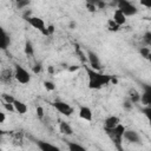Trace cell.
<instances>
[{
    "mask_svg": "<svg viewBox=\"0 0 151 151\" xmlns=\"http://www.w3.org/2000/svg\"><path fill=\"white\" fill-rule=\"evenodd\" d=\"M29 1H31V0H14L15 6H17L19 9H21V8L26 7V6H28V5H29Z\"/></svg>",
    "mask_w": 151,
    "mask_h": 151,
    "instance_id": "24",
    "label": "cell"
},
{
    "mask_svg": "<svg viewBox=\"0 0 151 151\" xmlns=\"http://www.w3.org/2000/svg\"><path fill=\"white\" fill-rule=\"evenodd\" d=\"M1 103H2V106H4V107L7 110V111H9V112L15 111V110H14L13 104H11V103H6V101H2V100H1Z\"/></svg>",
    "mask_w": 151,
    "mask_h": 151,
    "instance_id": "28",
    "label": "cell"
},
{
    "mask_svg": "<svg viewBox=\"0 0 151 151\" xmlns=\"http://www.w3.org/2000/svg\"><path fill=\"white\" fill-rule=\"evenodd\" d=\"M47 70H48V72H50V73H51V74H52V73H53V72H54V68H53V67H52V66H48V68H47Z\"/></svg>",
    "mask_w": 151,
    "mask_h": 151,
    "instance_id": "39",
    "label": "cell"
},
{
    "mask_svg": "<svg viewBox=\"0 0 151 151\" xmlns=\"http://www.w3.org/2000/svg\"><path fill=\"white\" fill-rule=\"evenodd\" d=\"M140 101L144 106H150L151 104V87L149 85L144 86V92L140 94Z\"/></svg>",
    "mask_w": 151,
    "mask_h": 151,
    "instance_id": "11",
    "label": "cell"
},
{
    "mask_svg": "<svg viewBox=\"0 0 151 151\" xmlns=\"http://www.w3.org/2000/svg\"><path fill=\"white\" fill-rule=\"evenodd\" d=\"M116 4H117L118 9H120L125 17L134 15L138 12L137 7L131 1H129V0H116Z\"/></svg>",
    "mask_w": 151,
    "mask_h": 151,
    "instance_id": "5",
    "label": "cell"
},
{
    "mask_svg": "<svg viewBox=\"0 0 151 151\" xmlns=\"http://www.w3.org/2000/svg\"><path fill=\"white\" fill-rule=\"evenodd\" d=\"M139 53L142 54L143 58H145V59H147V60L151 58V51H150V47H149V46L139 48Z\"/></svg>",
    "mask_w": 151,
    "mask_h": 151,
    "instance_id": "23",
    "label": "cell"
},
{
    "mask_svg": "<svg viewBox=\"0 0 151 151\" xmlns=\"http://www.w3.org/2000/svg\"><path fill=\"white\" fill-rule=\"evenodd\" d=\"M11 1H14V0H11Z\"/></svg>",
    "mask_w": 151,
    "mask_h": 151,
    "instance_id": "43",
    "label": "cell"
},
{
    "mask_svg": "<svg viewBox=\"0 0 151 151\" xmlns=\"http://www.w3.org/2000/svg\"><path fill=\"white\" fill-rule=\"evenodd\" d=\"M143 41L145 42L146 46H150L151 45V32L150 31L145 32V34L143 35Z\"/></svg>",
    "mask_w": 151,
    "mask_h": 151,
    "instance_id": "25",
    "label": "cell"
},
{
    "mask_svg": "<svg viewBox=\"0 0 151 151\" xmlns=\"http://www.w3.org/2000/svg\"><path fill=\"white\" fill-rule=\"evenodd\" d=\"M14 79L22 85L28 84L31 81V73L26 68H24L21 65L15 64L14 65Z\"/></svg>",
    "mask_w": 151,
    "mask_h": 151,
    "instance_id": "4",
    "label": "cell"
},
{
    "mask_svg": "<svg viewBox=\"0 0 151 151\" xmlns=\"http://www.w3.org/2000/svg\"><path fill=\"white\" fill-rule=\"evenodd\" d=\"M132 105H133V104H132L129 99H126V100L123 103V107H124L125 110H131V109H132Z\"/></svg>",
    "mask_w": 151,
    "mask_h": 151,
    "instance_id": "33",
    "label": "cell"
},
{
    "mask_svg": "<svg viewBox=\"0 0 151 151\" xmlns=\"http://www.w3.org/2000/svg\"><path fill=\"white\" fill-rule=\"evenodd\" d=\"M41 70H42V65H41V63H37L34 66H33V72L37 74V73H39V72H41Z\"/></svg>",
    "mask_w": 151,
    "mask_h": 151,
    "instance_id": "31",
    "label": "cell"
},
{
    "mask_svg": "<svg viewBox=\"0 0 151 151\" xmlns=\"http://www.w3.org/2000/svg\"><path fill=\"white\" fill-rule=\"evenodd\" d=\"M5 120H6V116H5V113H4V112H1V111H0V124H1V123H4Z\"/></svg>",
    "mask_w": 151,
    "mask_h": 151,
    "instance_id": "37",
    "label": "cell"
},
{
    "mask_svg": "<svg viewBox=\"0 0 151 151\" xmlns=\"http://www.w3.org/2000/svg\"><path fill=\"white\" fill-rule=\"evenodd\" d=\"M35 112H37V117H38L39 119H42V118H44L45 113H44V109H42L41 106H38L37 110H35Z\"/></svg>",
    "mask_w": 151,
    "mask_h": 151,
    "instance_id": "29",
    "label": "cell"
},
{
    "mask_svg": "<svg viewBox=\"0 0 151 151\" xmlns=\"http://www.w3.org/2000/svg\"><path fill=\"white\" fill-rule=\"evenodd\" d=\"M119 26H122V25H124L125 22H126V17L123 14V12L120 11V9H116L114 12H113V18H112Z\"/></svg>",
    "mask_w": 151,
    "mask_h": 151,
    "instance_id": "15",
    "label": "cell"
},
{
    "mask_svg": "<svg viewBox=\"0 0 151 151\" xmlns=\"http://www.w3.org/2000/svg\"><path fill=\"white\" fill-rule=\"evenodd\" d=\"M123 138L125 140H127L129 143H132V144H140L142 143V138H140L139 133L134 130H126L125 129Z\"/></svg>",
    "mask_w": 151,
    "mask_h": 151,
    "instance_id": "8",
    "label": "cell"
},
{
    "mask_svg": "<svg viewBox=\"0 0 151 151\" xmlns=\"http://www.w3.org/2000/svg\"><path fill=\"white\" fill-rule=\"evenodd\" d=\"M44 86H45V88H46L47 91H53V90L55 88L54 83H53V81H50V80H45V81H44Z\"/></svg>",
    "mask_w": 151,
    "mask_h": 151,
    "instance_id": "27",
    "label": "cell"
},
{
    "mask_svg": "<svg viewBox=\"0 0 151 151\" xmlns=\"http://www.w3.org/2000/svg\"><path fill=\"white\" fill-rule=\"evenodd\" d=\"M86 59H87L91 68L97 70V71L101 70V63H100L99 57H98V54L96 52H93L92 50H87L86 51Z\"/></svg>",
    "mask_w": 151,
    "mask_h": 151,
    "instance_id": "7",
    "label": "cell"
},
{
    "mask_svg": "<svg viewBox=\"0 0 151 151\" xmlns=\"http://www.w3.org/2000/svg\"><path fill=\"white\" fill-rule=\"evenodd\" d=\"M1 97H2V101L11 103V104H13V101H14V99H15L13 96H11V94H8V93H2Z\"/></svg>",
    "mask_w": 151,
    "mask_h": 151,
    "instance_id": "26",
    "label": "cell"
},
{
    "mask_svg": "<svg viewBox=\"0 0 151 151\" xmlns=\"http://www.w3.org/2000/svg\"><path fill=\"white\" fill-rule=\"evenodd\" d=\"M0 142H1V137H0Z\"/></svg>",
    "mask_w": 151,
    "mask_h": 151,
    "instance_id": "42",
    "label": "cell"
},
{
    "mask_svg": "<svg viewBox=\"0 0 151 151\" xmlns=\"http://www.w3.org/2000/svg\"><path fill=\"white\" fill-rule=\"evenodd\" d=\"M86 4H91V5H94L98 9H103L106 7V2L105 0H85Z\"/></svg>",
    "mask_w": 151,
    "mask_h": 151,
    "instance_id": "20",
    "label": "cell"
},
{
    "mask_svg": "<svg viewBox=\"0 0 151 151\" xmlns=\"http://www.w3.org/2000/svg\"><path fill=\"white\" fill-rule=\"evenodd\" d=\"M52 105H53V107L59 112V113H61V114H64V116H66V117H70L72 113H73V107L70 105V104H67V103H65V101H61V100H55V101H53L52 103Z\"/></svg>",
    "mask_w": 151,
    "mask_h": 151,
    "instance_id": "6",
    "label": "cell"
},
{
    "mask_svg": "<svg viewBox=\"0 0 151 151\" xmlns=\"http://www.w3.org/2000/svg\"><path fill=\"white\" fill-rule=\"evenodd\" d=\"M77 70H79V66H78V65H72V66L68 67V71H70V72H74V71H77Z\"/></svg>",
    "mask_w": 151,
    "mask_h": 151,
    "instance_id": "36",
    "label": "cell"
},
{
    "mask_svg": "<svg viewBox=\"0 0 151 151\" xmlns=\"http://www.w3.org/2000/svg\"><path fill=\"white\" fill-rule=\"evenodd\" d=\"M0 63H1V60H0Z\"/></svg>",
    "mask_w": 151,
    "mask_h": 151,
    "instance_id": "44",
    "label": "cell"
},
{
    "mask_svg": "<svg viewBox=\"0 0 151 151\" xmlns=\"http://www.w3.org/2000/svg\"><path fill=\"white\" fill-rule=\"evenodd\" d=\"M59 130L63 134H66V136H72L73 134V129L71 127V125L64 120H61L59 123Z\"/></svg>",
    "mask_w": 151,
    "mask_h": 151,
    "instance_id": "17",
    "label": "cell"
},
{
    "mask_svg": "<svg viewBox=\"0 0 151 151\" xmlns=\"http://www.w3.org/2000/svg\"><path fill=\"white\" fill-rule=\"evenodd\" d=\"M47 31H48V34H52V33L54 32V27H53V25L47 26Z\"/></svg>",
    "mask_w": 151,
    "mask_h": 151,
    "instance_id": "38",
    "label": "cell"
},
{
    "mask_svg": "<svg viewBox=\"0 0 151 151\" xmlns=\"http://www.w3.org/2000/svg\"><path fill=\"white\" fill-rule=\"evenodd\" d=\"M14 79V71L11 68H4L0 72V81L4 84H9Z\"/></svg>",
    "mask_w": 151,
    "mask_h": 151,
    "instance_id": "10",
    "label": "cell"
},
{
    "mask_svg": "<svg viewBox=\"0 0 151 151\" xmlns=\"http://www.w3.org/2000/svg\"><path fill=\"white\" fill-rule=\"evenodd\" d=\"M87 77H88V87L91 90H100L101 87L109 85L112 80V76L101 73L100 71L93 70L90 66H85Z\"/></svg>",
    "mask_w": 151,
    "mask_h": 151,
    "instance_id": "1",
    "label": "cell"
},
{
    "mask_svg": "<svg viewBox=\"0 0 151 151\" xmlns=\"http://www.w3.org/2000/svg\"><path fill=\"white\" fill-rule=\"evenodd\" d=\"M143 112L145 113V116H146L147 118H150V113H151V106H145V107L143 109Z\"/></svg>",
    "mask_w": 151,
    "mask_h": 151,
    "instance_id": "35",
    "label": "cell"
},
{
    "mask_svg": "<svg viewBox=\"0 0 151 151\" xmlns=\"http://www.w3.org/2000/svg\"><path fill=\"white\" fill-rule=\"evenodd\" d=\"M86 9H87L88 12H91V13H94V12L98 11V8H97L94 5H91V4H86Z\"/></svg>",
    "mask_w": 151,
    "mask_h": 151,
    "instance_id": "32",
    "label": "cell"
},
{
    "mask_svg": "<svg viewBox=\"0 0 151 151\" xmlns=\"http://www.w3.org/2000/svg\"><path fill=\"white\" fill-rule=\"evenodd\" d=\"M13 106H14V110L19 113V114H25L27 112V105L18 99H14L13 101Z\"/></svg>",
    "mask_w": 151,
    "mask_h": 151,
    "instance_id": "16",
    "label": "cell"
},
{
    "mask_svg": "<svg viewBox=\"0 0 151 151\" xmlns=\"http://www.w3.org/2000/svg\"><path fill=\"white\" fill-rule=\"evenodd\" d=\"M119 123H120V119L117 116H110L104 120V129H112L117 126Z\"/></svg>",
    "mask_w": 151,
    "mask_h": 151,
    "instance_id": "13",
    "label": "cell"
},
{
    "mask_svg": "<svg viewBox=\"0 0 151 151\" xmlns=\"http://www.w3.org/2000/svg\"><path fill=\"white\" fill-rule=\"evenodd\" d=\"M24 52L27 57H33L34 54V47H33V44L31 40H26L25 41V46H24Z\"/></svg>",
    "mask_w": 151,
    "mask_h": 151,
    "instance_id": "19",
    "label": "cell"
},
{
    "mask_svg": "<svg viewBox=\"0 0 151 151\" xmlns=\"http://www.w3.org/2000/svg\"><path fill=\"white\" fill-rule=\"evenodd\" d=\"M140 5L146 7V8H151V0H139Z\"/></svg>",
    "mask_w": 151,
    "mask_h": 151,
    "instance_id": "34",
    "label": "cell"
},
{
    "mask_svg": "<svg viewBox=\"0 0 151 151\" xmlns=\"http://www.w3.org/2000/svg\"><path fill=\"white\" fill-rule=\"evenodd\" d=\"M6 133H7V132H6L5 130H2V129H0V137H2V136H4V134H6Z\"/></svg>",
    "mask_w": 151,
    "mask_h": 151,
    "instance_id": "40",
    "label": "cell"
},
{
    "mask_svg": "<svg viewBox=\"0 0 151 151\" xmlns=\"http://www.w3.org/2000/svg\"><path fill=\"white\" fill-rule=\"evenodd\" d=\"M76 51H77V53H78V55H79V58H80V60L83 61V63H85L87 59H86V57H85V54L79 50V46L77 45V48H76Z\"/></svg>",
    "mask_w": 151,
    "mask_h": 151,
    "instance_id": "30",
    "label": "cell"
},
{
    "mask_svg": "<svg viewBox=\"0 0 151 151\" xmlns=\"http://www.w3.org/2000/svg\"><path fill=\"white\" fill-rule=\"evenodd\" d=\"M37 145L42 151H58V147L55 145H52V144H50L47 142H44V140H38Z\"/></svg>",
    "mask_w": 151,
    "mask_h": 151,
    "instance_id": "18",
    "label": "cell"
},
{
    "mask_svg": "<svg viewBox=\"0 0 151 151\" xmlns=\"http://www.w3.org/2000/svg\"><path fill=\"white\" fill-rule=\"evenodd\" d=\"M127 99L132 103V104H137L140 101V93L136 90V88H130L127 92Z\"/></svg>",
    "mask_w": 151,
    "mask_h": 151,
    "instance_id": "14",
    "label": "cell"
},
{
    "mask_svg": "<svg viewBox=\"0 0 151 151\" xmlns=\"http://www.w3.org/2000/svg\"><path fill=\"white\" fill-rule=\"evenodd\" d=\"M106 134L109 136V138L113 142V144L116 145V147L118 150H123L122 147V142H123V134H124V131H125V126L123 124H118L117 126L112 127V129H104Z\"/></svg>",
    "mask_w": 151,
    "mask_h": 151,
    "instance_id": "2",
    "label": "cell"
},
{
    "mask_svg": "<svg viewBox=\"0 0 151 151\" xmlns=\"http://www.w3.org/2000/svg\"><path fill=\"white\" fill-rule=\"evenodd\" d=\"M11 44V38L8 33L0 25V50H6Z\"/></svg>",
    "mask_w": 151,
    "mask_h": 151,
    "instance_id": "9",
    "label": "cell"
},
{
    "mask_svg": "<svg viewBox=\"0 0 151 151\" xmlns=\"http://www.w3.org/2000/svg\"><path fill=\"white\" fill-rule=\"evenodd\" d=\"M107 28H109V31H111V32H117V31L120 28V26H119L113 19H109V20H107Z\"/></svg>",
    "mask_w": 151,
    "mask_h": 151,
    "instance_id": "21",
    "label": "cell"
},
{
    "mask_svg": "<svg viewBox=\"0 0 151 151\" xmlns=\"http://www.w3.org/2000/svg\"><path fill=\"white\" fill-rule=\"evenodd\" d=\"M25 20H26V21H27V22H28L33 28L38 29L42 35H45V37H48V35H50V34H48V31H47V26H46L45 21H44L41 18L29 15V17L25 18Z\"/></svg>",
    "mask_w": 151,
    "mask_h": 151,
    "instance_id": "3",
    "label": "cell"
},
{
    "mask_svg": "<svg viewBox=\"0 0 151 151\" xmlns=\"http://www.w3.org/2000/svg\"><path fill=\"white\" fill-rule=\"evenodd\" d=\"M70 27H71V28H74V27H76V22H73V21H72V22L70 24Z\"/></svg>",
    "mask_w": 151,
    "mask_h": 151,
    "instance_id": "41",
    "label": "cell"
},
{
    "mask_svg": "<svg viewBox=\"0 0 151 151\" xmlns=\"http://www.w3.org/2000/svg\"><path fill=\"white\" fill-rule=\"evenodd\" d=\"M67 146L71 151H85V147L74 143V142H67Z\"/></svg>",
    "mask_w": 151,
    "mask_h": 151,
    "instance_id": "22",
    "label": "cell"
},
{
    "mask_svg": "<svg viewBox=\"0 0 151 151\" xmlns=\"http://www.w3.org/2000/svg\"><path fill=\"white\" fill-rule=\"evenodd\" d=\"M79 117L84 120L91 122L92 120V111L88 106H80L79 107Z\"/></svg>",
    "mask_w": 151,
    "mask_h": 151,
    "instance_id": "12",
    "label": "cell"
}]
</instances>
